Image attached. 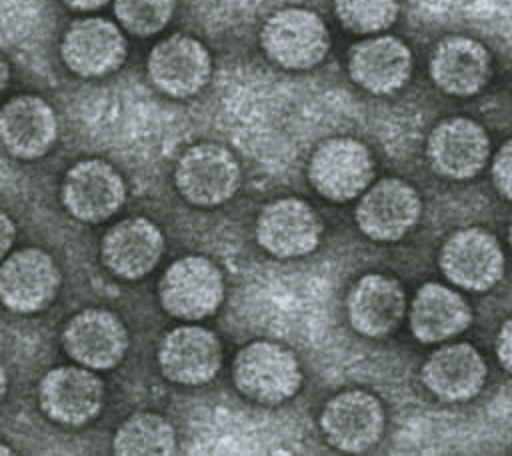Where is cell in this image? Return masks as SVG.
I'll list each match as a JSON object with an SVG mask.
<instances>
[{"label":"cell","mask_w":512,"mask_h":456,"mask_svg":"<svg viewBox=\"0 0 512 456\" xmlns=\"http://www.w3.org/2000/svg\"><path fill=\"white\" fill-rule=\"evenodd\" d=\"M42 412L64 426L94 420L104 404V384L86 366H56L38 384Z\"/></svg>","instance_id":"cell-14"},{"label":"cell","mask_w":512,"mask_h":456,"mask_svg":"<svg viewBox=\"0 0 512 456\" xmlns=\"http://www.w3.org/2000/svg\"><path fill=\"white\" fill-rule=\"evenodd\" d=\"M422 202L414 186L400 178H382L362 192L354 218L364 236L396 242L418 222Z\"/></svg>","instance_id":"cell-10"},{"label":"cell","mask_w":512,"mask_h":456,"mask_svg":"<svg viewBox=\"0 0 512 456\" xmlns=\"http://www.w3.org/2000/svg\"><path fill=\"white\" fill-rule=\"evenodd\" d=\"M322 238L318 212L300 198L268 202L256 218L258 244L276 258H300L316 250Z\"/></svg>","instance_id":"cell-13"},{"label":"cell","mask_w":512,"mask_h":456,"mask_svg":"<svg viewBox=\"0 0 512 456\" xmlns=\"http://www.w3.org/2000/svg\"><path fill=\"white\" fill-rule=\"evenodd\" d=\"M486 374L482 354L466 342H454L434 350L420 370L422 384L444 402H466L474 398L482 390Z\"/></svg>","instance_id":"cell-22"},{"label":"cell","mask_w":512,"mask_h":456,"mask_svg":"<svg viewBox=\"0 0 512 456\" xmlns=\"http://www.w3.org/2000/svg\"><path fill=\"white\" fill-rule=\"evenodd\" d=\"M240 164L222 144L198 142L184 150L174 168L180 196L198 208H216L228 202L240 186Z\"/></svg>","instance_id":"cell-3"},{"label":"cell","mask_w":512,"mask_h":456,"mask_svg":"<svg viewBox=\"0 0 512 456\" xmlns=\"http://www.w3.org/2000/svg\"><path fill=\"white\" fill-rule=\"evenodd\" d=\"M14 240H16V226L12 218L4 210H0V260L10 252Z\"/></svg>","instance_id":"cell-30"},{"label":"cell","mask_w":512,"mask_h":456,"mask_svg":"<svg viewBox=\"0 0 512 456\" xmlns=\"http://www.w3.org/2000/svg\"><path fill=\"white\" fill-rule=\"evenodd\" d=\"M232 380L236 390L250 402L276 406L300 390L302 368L286 346L256 340L238 350L232 364Z\"/></svg>","instance_id":"cell-1"},{"label":"cell","mask_w":512,"mask_h":456,"mask_svg":"<svg viewBox=\"0 0 512 456\" xmlns=\"http://www.w3.org/2000/svg\"><path fill=\"white\" fill-rule=\"evenodd\" d=\"M60 200L76 220L100 224L112 218L126 202V182L110 162L86 158L64 174Z\"/></svg>","instance_id":"cell-6"},{"label":"cell","mask_w":512,"mask_h":456,"mask_svg":"<svg viewBox=\"0 0 512 456\" xmlns=\"http://www.w3.org/2000/svg\"><path fill=\"white\" fill-rule=\"evenodd\" d=\"M68 8L72 10H82V12H90L96 8H102L104 4H108L110 0H62Z\"/></svg>","instance_id":"cell-31"},{"label":"cell","mask_w":512,"mask_h":456,"mask_svg":"<svg viewBox=\"0 0 512 456\" xmlns=\"http://www.w3.org/2000/svg\"><path fill=\"white\" fill-rule=\"evenodd\" d=\"M340 24L354 34H378L394 24L398 0H334Z\"/></svg>","instance_id":"cell-26"},{"label":"cell","mask_w":512,"mask_h":456,"mask_svg":"<svg viewBox=\"0 0 512 456\" xmlns=\"http://www.w3.org/2000/svg\"><path fill=\"white\" fill-rule=\"evenodd\" d=\"M62 284L54 258L40 248H22L0 260V304L32 314L48 308Z\"/></svg>","instance_id":"cell-7"},{"label":"cell","mask_w":512,"mask_h":456,"mask_svg":"<svg viewBox=\"0 0 512 456\" xmlns=\"http://www.w3.org/2000/svg\"><path fill=\"white\" fill-rule=\"evenodd\" d=\"M8 454H14V452H12L6 444H2V442H0V456H8Z\"/></svg>","instance_id":"cell-34"},{"label":"cell","mask_w":512,"mask_h":456,"mask_svg":"<svg viewBox=\"0 0 512 456\" xmlns=\"http://www.w3.org/2000/svg\"><path fill=\"white\" fill-rule=\"evenodd\" d=\"M438 264L454 286L484 292L502 278L504 252L496 236L488 230L462 228L446 238Z\"/></svg>","instance_id":"cell-8"},{"label":"cell","mask_w":512,"mask_h":456,"mask_svg":"<svg viewBox=\"0 0 512 456\" xmlns=\"http://www.w3.org/2000/svg\"><path fill=\"white\" fill-rule=\"evenodd\" d=\"M374 178V160L366 144L338 136L320 142L308 162L312 188L332 202L360 196Z\"/></svg>","instance_id":"cell-5"},{"label":"cell","mask_w":512,"mask_h":456,"mask_svg":"<svg viewBox=\"0 0 512 456\" xmlns=\"http://www.w3.org/2000/svg\"><path fill=\"white\" fill-rule=\"evenodd\" d=\"M126 38L106 18H80L72 22L60 42L66 68L82 78H100L116 72L126 60Z\"/></svg>","instance_id":"cell-15"},{"label":"cell","mask_w":512,"mask_h":456,"mask_svg":"<svg viewBox=\"0 0 512 456\" xmlns=\"http://www.w3.org/2000/svg\"><path fill=\"white\" fill-rule=\"evenodd\" d=\"M114 454H172L176 450V432L172 424L156 412H136L116 430L112 440Z\"/></svg>","instance_id":"cell-25"},{"label":"cell","mask_w":512,"mask_h":456,"mask_svg":"<svg viewBox=\"0 0 512 456\" xmlns=\"http://www.w3.org/2000/svg\"><path fill=\"white\" fill-rule=\"evenodd\" d=\"M60 342L74 362L90 370L114 368L130 346L122 320L102 308H86L74 314L62 328Z\"/></svg>","instance_id":"cell-12"},{"label":"cell","mask_w":512,"mask_h":456,"mask_svg":"<svg viewBox=\"0 0 512 456\" xmlns=\"http://www.w3.org/2000/svg\"><path fill=\"white\" fill-rule=\"evenodd\" d=\"M8 80H10V68H8V62L4 60V56L0 54V94L6 90Z\"/></svg>","instance_id":"cell-32"},{"label":"cell","mask_w":512,"mask_h":456,"mask_svg":"<svg viewBox=\"0 0 512 456\" xmlns=\"http://www.w3.org/2000/svg\"><path fill=\"white\" fill-rule=\"evenodd\" d=\"M58 136L52 106L36 94H18L0 108V142L18 160H38Z\"/></svg>","instance_id":"cell-18"},{"label":"cell","mask_w":512,"mask_h":456,"mask_svg":"<svg viewBox=\"0 0 512 456\" xmlns=\"http://www.w3.org/2000/svg\"><path fill=\"white\" fill-rule=\"evenodd\" d=\"M496 354L500 364L512 374V318H508L496 336Z\"/></svg>","instance_id":"cell-29"},{"label":"cell","mask_w":512,"mask_h":456,"mask_svg":"<svg viewBox=\"0 0 512 456\" xmlns=\"http://www.w3.org/2000/svg\"><path fill=\"white\" fill-rule=\"evenodd\" d=\"M348 74L366 92L386 96L400 90L412 74V52L396 36H372L352 46Z\"/></svg>","instance_id":"cell-21"},{"label":"cell","mask_w":512,"mask_h":456,"mask_svg":"<svg viewBox=\"0 0 512 456\" xmlns=\"http://www.w3.org/2000/svg\"><path fill=\"white\" fill-rule=\"evenodd\" d=\"M6 386H8V378H6V372H4V368L0 364V402H2L4 394H6Z\"/></svg>","instance_id":"cell-33"},{"label":"cell","mask_w":512,"mask_h":456,"mask_svg":"<svg viewBox=\"0 0 512 456\" xmlns=\"http://www.w3.org/2000/svg\"><path fill=\"white\" fill-rule=\"evenodd\" d=\"M264 54L286 70H310L330 50V34L322 18L308 8H282L266 18L260 30Z\"/></svg>","instance_id":"cell-2"},{"label":"cell","mask_w":512,"mask_h":456,"mask_svg":"<svg viewBox=\"0 0 512 456\" xmlns=\"http://www.w3.org/2000/svg\"><path fill=\"white\" fill-rule=\"evenodd\" d=\"M472 320V310L468 302L452 288L428 282L418 288L408 322L416 340L424 344L446 342L468 328Z\"/></svg>","instance_id":"cell-24"},{"label":"cell","mask_w":512,"mask_h":456,"mask_svg":"<svg viewBox=\"0 0 512 456\" xmlns=\"http://www.w3.org/2000/svg\"><path fill=\"white\" fill-rule=\"evenodd\" d=\"M492 180L496 190L512 200V140L504 142L492 162Z\"/></svg>","instance_id":"cell-28"},{"label":"cell","mask_w":512,"mask_h":456,"mask_svg":"<svg viewBox=\"0 0 512 456\" xmlns=\"http://www.w3.org/2000/svg\"><path fill=\"white\" fill-rule=\"evenodd\" d=\"M176 0H114V14L134 36H154L166 28Z\"/></svg>","instance_id":"cell-27"},{"label":"cell","mask_w":512,"mask_h":456,"mask_svg":"<svg viewBox=\"0 0 512 456\" xmlns=\"http://www.w3.org/2000/svg\"><path fill=\"white\" fill-rule=\"evenodd\" d=\"M490 138L470 118H446L438 122L426 142V158L432 170L448 180H468L488 162Z\"/></svg>","instance_id":"cell-17"},{"label":"cell","mask_w":512,"mask_h":456,"mask_svg":"<svg viewBox=\"0 0 512 456\" xmlns=\"http://www.w3.org/2000/svg\"><path fill=\"white\" fill-rule=\"evenodd\" d=\"M146 70L162 94L190 98L208 84L212 58L200 40L188 34H172L150 50Z\"/></svg>","instance_id":"cell-11"},{"label":"cell","mask_w":512,"mask_h":456,"mask_svg":"<svg viewBox=\"0 0 512 456\" xmlns=\"http://www.w3.org/2000/svg\"><path fill=\"white\" fill-rule=\"evenodd\" d=\"M162 308L180 320H202L214 314L224 300L220 268L206 256H184L172 262L158 282Z\"/></svg>","instance_id":"cell-4"},{"label":"cell","mask_w":512,"mask_h":456,"mask_svg":"<svg viewBox=\"0 0 512 456\" xmlns=\"http://www.w3.org/2000/svg\"><path fill=\"white\" fill-rule=\"evenodd\" d=\"M508 240H510V246H512V224H510V232H508Z\"/></svg>","instance_id":"cell-35"},{"label":"cell","mask_w":512,"mask_h":456,"mask_svg":"<svg viewBox=\"0 0 512 456\" xmlns=\"http://www.w3.org/2000/svg\"><path fill=\"white\" fill-rule=\"evenodd\" d=\"M164 254V234L148 218L134 216L112 224L100 242L104 266L124 278L138 280L152 272Z\"/></svg>","instance_id":"cell-19"},{"label":"cell","mask_w":512,"mask_h":456,"mask_svg":"<svg viewBox=\"0 0 512 456\" xmlns=\"http://www.w3.org/2000/svg\"><path fill=\"white\" fill-rule=\"evenodd\" d=\"M384 406L366 390L334 394L320 412V428L330 446L342 452H364L384 434Z\"/></svg>","instance_id":"cell-9"},{"label":"cell","mask_w":512,"mask_h":456,"mask_svg":"<svg viewBox=\"0 0 512 456\" xmlns=\"http://www.w3.org/2000/svg\"><path fill=\"white\" fill-rule=\"evenodd\" d=\"M346 314L358 334L384 338L400 326L406 314L404 290L386 274H364L348 292Z\"/></svg>","instance_id":"cell-20"},{"label":"cell","mask_w":512,"mask_h":456,"mask_svg":"<svg viewBox=\"0 0 512 456\" xmlns=\"http://www.w3.org/2000/svg\"><path fill=\"white\" fill-rule=\"evenodd\" d=\"M158 366L164 378L174 384H206L222 366V344L208 328L194 324L176 326L160 340Z\"/></svg>","instance_id":"cell-16"},{"label":"cell","mask_w":512,"mask_h":456,"mask_svg":"<svg viewBox=\"0 0 512 456\" xmlns=\"http://www.w3.org/2000/svg\"><path fill=\"white\" fill-rule=\"evenodd\" d=\"M490 52L470 36L450 34L442 38L430 58L434 84L450 96L478 94L490 78Z\"/></svg>","instance_id":"cell-23"}]
</instances>
